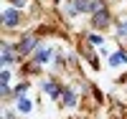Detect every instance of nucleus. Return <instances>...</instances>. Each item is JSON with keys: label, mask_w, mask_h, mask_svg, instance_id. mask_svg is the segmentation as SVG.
<instances>
[{"label": "nucleus", "mask_w": 127, "mask_h": 119, "mask_svg": "<svg viewBox=\"0 0 127 119\" xmlns=\"http://www.w3.org/2000/svg\"><path fill=\"white\" fill-rule=\"evenodd\" d=\"M120 36H127V23H122V25H120Z\"/></svg>", "instance_id": "ddd939ff"}, {"label": "nucleus", "mask_w": 127, "mask_h": 119, "mask_svg": "<svg viewBox=\"0 0 127 119\" xmlns=\"http://www.w3.org/2000/svg\"><path fill=\"white\" fill-rule=\"evenodd\" d=\"M89 41L94 43V46H99V43H102V38H99V36H89Z\"/></svg>", "instance_id": "f8f14e48"}, {"label": "nucleus", "mask_w": 127, "mask_h": 119, "mask_svg": "<svg viewBox=\"0 0 127 119\" xmlns=\"http://www.w3.org/2000/svg\"><path fill=\"white\" fill-rule=\"evenodd\" d=\"M31 48H36V38H33V36L23 38V43H20V46H18V53H28Z\"/></svg>", "instance_id": "7ed1b4c3"}, {"label": "nucleus", "mask_w": 127, "mask_h": 119, "mask_svg": "<svg viewBox=\"0 0 127 119\" xmlns=\"http://www.w3.org/2000/svg\"><path fill=\"white\" fill-rule=\"evenodd\" d=\"M48 56H51V51H48V48H41V51L36 53V61H38V63H46Z\"/></svg>", "instance_id": "423d86ee"}, {"label": "nucleus", "mask_w": 127, "mask_h": 119, "mask_svg": "<svg viewBox=\"0 0 127 119\" xmlns=\"http://www.w3.org/2000/svg\"><path fill=\"white\" fill-rule=\"evenodd\" d=\"M3 63H13V48H10L8 43L3 46Z\"/></svg>", "instance_id": "20e7f679"}, {"label": "nucleus", "mask_w": 127, "mask_h": 119, "mask_svg": "<svg viewBox=\"0 0 127 119\" xmlns=\"http://www.w3.org/2000/svg\"><path fill=\"white\" fill-rule=\"evenodd\" d=\"M18 109L23 112V114H26V112H31V101H28V99H23V96H20V99H18Z\"/></svg>", "instance_id": "1a4fd4ad"}, {"label": "nucleus", "mask_w": 127, "mask_h": 119, "mask_svg": "<svg viewBox=\"0 0 127 119\" xmlns=\"http://www.w3.org/2000/svg\"><path fill=\"white\" fill-rule=\"evenodd\" d=\"M8 81H10V73H8V71H3V73H0V84L8 86Z\"/></svg>", "instance_id": "9b49d317"}, {"label": "nucleus", "mask_w": 127, "mask_h": 119, "mask_svg": "<svg viewBox=\"0 0 127 119\" xmlns=\"http://www.w3.org/2000/svg\"><path fill=\"white\" fill-rule=\"evenodd\" d=\"M43 89H46L51 96H56V94H59V86H56V84H51V81H46V84H43Z\"/></svg>", "instance_id": "9d476101"}, {"label": "nucleus", "mask_w": 127, "mask_h": 119, "mask_svg": "<svg viewBox=\"0 0 127 119\" xmlns=\"http://www.w3.org/2000/svg\"><path fill=\"white\" fill-rule=\"evenodd\" d=\"M125 81H127V79H125Z\"/></svg>", "instance_id": "2eb2a0df"}, {"label": "nucleus", "mask_w": 127, "mask_h": 119, "mask_svg": "<svg viewBox=\"0 0 127 119\" xmlns=\"http://www.w3.org/2000/svg\"><path fill=\"white\" fill-rule=\"evenodd\" d=\"M107 23H109V13L107 10H97V13H94V18H92V25L94 28H107Z\"/></svg>", "instance_id": "f257e3e1"}, {"label": "nucleus", "mask_w": 127, "mask_h": 119, "mask_svg": "<svg viewBox=\"0 0 127 119\" xmlns=\"http://www.w3.org/2000/svg\"><path fill=\"white\" fill-rule=\"evenodd\" d=\"M127 61V56H125V53H114V56L109 58V63H112V66H120V63H125Z\"/></svg>", "instance_id": "0eeeda50"}, {"label": "nucleus", "mask_w": 127, "mask_h": 119, "mask_svg": "<svg viewBox=\"0 0 127 119\" xmlns=\"http://www.w3.org/2000/svg\"><path fill=\"white\" fill-rule=\"evenodd\" d=\"M74 10H92V0H76Z\"/></svg>", "instance_id": "6e6552de"}, {"label": "nucleus", "mask_w": 127, "mask_h": 119, "mask_svg": "<svg viewBox=\"0 0 127 119\" xmlns=\"http://www.w3.org/2000/svg\"><path fill=\"white\" fill-rule=\"evenodd\" d=\"M64 104L74 106V104H76V94H74V91H64Z\"/></svg>", "instance_id": "39448f33"}, {"label": "nucleus", "mask_w": 127, "mask_h": 119, "mask_svg": "<svg viewBox=\"0 0 127 119\" xmlns=\"http://www.w3.org/2000/svg\"><path fill=\"white\" fill-rule=\"evenodd\" d=\"M13 3H15V5H23V3H26V0H13Z\"/></svg>", "instance_id": "4468645a"}, {"label": "nucleus", "mask_w": 127, "mask_h": 119, "mask_svg": "<svg viewBox=\"0 0 127 119\" xmlns=\"http://www.w3.org/2000/svg\"><path fill=\"white\" fill-rule=\"evenodd\" d=\"M18 10H5V13H3V20H5V25L8 28H13V25H18Z\"/></svg>", "instance_id": "f03ea898"}]
</instances>
